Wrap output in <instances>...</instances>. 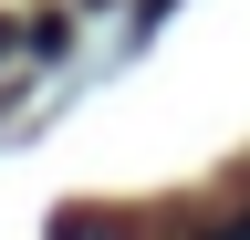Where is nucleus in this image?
<instances>
[{
	"label": "nucleus",
	"instance_id": "nucleus-1",
	"mask_svg": "<svg viewBox=\"0 0 250 240\" xmlns=\"http://www.w3.org/2000/svg\"><path fill=\"white\" fill-rule=\"evenodd\" d=\"M208 240H250V219H229V230H208Z\"/></svg>",
	"mask_w": 250,
	"mask_h": 240
}]
</instances>
